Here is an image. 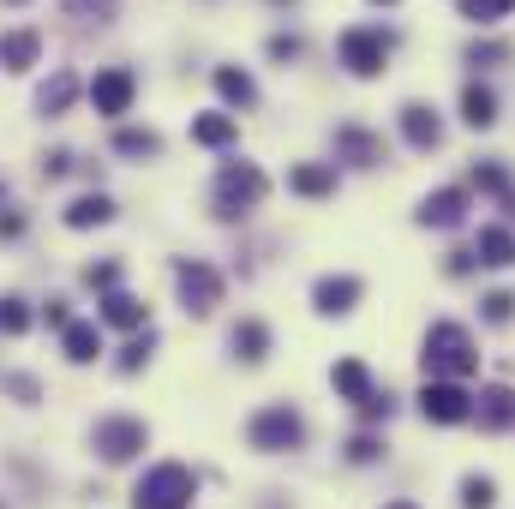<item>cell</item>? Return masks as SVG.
Segmentation results:
<instances>
[{
  "label": "cell",
  "instance_id": "6da1fadb",
  "mask_svg": "<svg viewBox=\"0 0 515 509\" xmlns=\"http://www.w3.org/2000/svg\"><path fill=\"white\" fill-rule=\"evenodd\" d=\"M426 384H456V378H468L474 366H480V354H474V336L462 330V324H432L426 330Z\"/></svg>",
  "mask_w": 515,
  "mask_h": 509
},
{
  "label": "cell",
  "instance_id": "7a4b0ae2",
  "mask_svg": "<svg viewBox=\"0 0 515 509\" xmlns=\"http://www.w3.org/2000/svg\"><path fill=\"white\" fill-rule=\"evenodd\" d=\"M192 498H198V474H192L186 462H156V468L138 480L132 509H186Z\"/></svg>",
  "mask_w": 515,
  "mask_h": 509
},
{
  "label": "cell",
  "instance_id": "3957f363",
  "mask_svg": "<svg viewBox=\"0 0 515 509\" xmlns=\"http://www.w3.org/2000/svg\"><path fill=\"white\" fill-rule=\"evenodd\" d=\"M246 438H252V450H300V444H306V420H300L288 402H276V408L252 414Z\"/></svg>",
  "mask_w": 515,
  "mask_h": 509
},
{
  "label": "cell",
  "instance_id": "277c9868",
  "mask_svg": "<svg viewBox=\"0 0 515 509\" xmlns=\"http://www.w3.org/2000/svg\"><path fill=\"white\" fill-rule=\"evenodd\" d=\"M264 198V174L252 168V162H228L222 174H216V210L222 216H240V210H252Z\"/></svg>",
  "mask_w": 515,
  "mask_h": 509
},
{
  "label": "cell",
  "instance_id": "5b68a950",
  "mask_svg": "<svg viewBox=\"0 0 515 509\" xmlns=\"http://www.w3.org/2000/svg\"><path fill=\"white\" fill-rule=\"evenodd\" d=\"M174 282H180V300H186L192 318H210V312L222 306V276H216L204 258H186V264L174 270Z\"/></svg>",
  "mask_w": 515,
  "mask_h": 509
},
{
  "label": "cell",
  "instance_id": "8992f818",
  "mask_svg": "<svg viewBox=\"0 0 515 509\" xmlns=\"http://www.w3.org/2000/svg\"><path fill=\"white\" fill-rule=\"evenodd\" d=\"M144 444H150V426H144V420H132V414L96 420V450H102V462H132Z\"/></svg>",
  "mask_w": 515,
  "mask_h": 509
},
{
  "label": "cell",
  "instance_id": "52a82bcc",
  "mask_svg": "<svg viewBox=\"0 0 515 509\" xmlns=\"http://www.w3.org/2000/svg\"><path fill=\"white\" fill-rule=\"evenodd\" d=\"M384 60H390V36H384V30L360 24V30H348V36H342V66H348L354 78L384 72Z\"/></svg>",
  "mask_w": 515,
  "mask_h": 509
},
{
  "label": "cell",
  "instance_id": "ba28073f",
  "mask_svg": "<svg viewBox=\"0 0 515 509\" xmlns=\"http://www.w3.org/2000/svg\"><path fill=\"white\" fill-rule=\"evenodd\" d=\"M420 414L432 426H462V420H474V396L462 384H426L420 390Z\"/></svg>",
  "mask_w": 515,
  "mask_h": 509
},
{
  "label": "cell",
  "instance_id": "9c48e42d",
  "mask_svg": "<svg viewBox=\"0 0 515 509\" xmlns=\"http://www.w3.org/2000/svg\"><path fill=\"white\" fill-rule=\"evenodd\" d=\"M132 96H138V78H132L126 66H108V72L90 78V102H96V114H108V120H120V114L132 108Z\"/></svg>",
  "mask_w": 515,
  "mask_h": 509
},
{
  "label": "cell",
  "instance_id": "30bf717a",
  "mask_svg": "<svg viewBox=\"0 0 515 509\" xmlns=\"http://www.w3.org/2000/svg\"><path fill=\"white\" fill-rule=\"evenodd\" d=\"M474 420H480L486 432H510L515 426V390L510 384H486V390L474 396Z\"/></svg>",
  "mask_w": 515,
  "mask_h": 509
},
{
  "label": "cell",
  "instance_id": "8fae6325",
  "mask_svg": "<svg viewBox=\"0 0 515 509\" xmlns=\"http://www.w3.org/2000/svg\"><path fill=\"white\" fill-rule=\"evenodd\" d=\"M354 300H360V276H318V288H312V306H318L324 318L354 312Z\"/></svg>",
  "mask_w": 515,
  "mask_h": 509
},
{
  "label": "cell",
  "instance_id": "7c38bea8",
  "mask_svg": "<svg viewBox=\"0 0 515 509\" xmlns=\"http://www.w3.org/2000/svg\"><path fill=\"white\" fill-rule=\"evenodd\" d=\"M402 138L420 144V150H432V144L444 138V120H438L426 102H408V108H402Z\"/></svg>",
  "mask_w": 515,
  "mask_h": 509
},
{
  "label": "cell",
  "instance_id": "4fadbf2b",
  "mask_svg": "<svg viewBox=\"0 0 515 509\" xmlns=\"http://www.w3.org/2000/svg\"><path fill=\"white\" fill-rule=\"evenodd\" d=\"M462 210H468V192L444 186V192H432V198L420 204V222H426V228H456V222H462Z\"/></svg>",
  "mask_w": 515,
  "mask_h": 509
},
{
  "label": "cell",
  "instance_id": "5bb4252c",
  "mask_svg": "<svg viewBox=\"0 0 515 509\" xmlns=\"http://www.w3.org/2000/svg\"><path fill=\"white\" fill-rule=\"evenodd\" d=\"M36 54H42V36H36V30H6V36H0V66H6V72L36 66Z\"/></svg>",
  "mask_w": 515,
  "mask_h": 509
},
{
  "label": "cell",
  "instance_id": "9a60e30c",
  "mask_svg": "<svg viewBox=\"0 0 515 509\" xmlns=\"http://www.w3.org/2000/svg\"><path fill=\"white\" fill-rule=\"evenodd\" d=\"M288 186H294L300 198H324V192H336V168H324V162H300V168H288Z\"/></svg>",
  "mask_w": 515,
  "mask_h": 509
},
{
  "label": "cell",
  "instance_id": "2e32d148",
  "mask_svg": "<svg viewBox=\"0 0 515 509\" xmlns=\"http://www.w3.org/2000/svg\"><path fill=\"white\" fill-rule=\"evenodd\" d=\"M102 222H114V204L102 192H84L66 204V228H102Z\"/></svg>",
  "mask_w": 515,
  "mask_h": 509
},
{
  "label": "cell",
  "instance_id": "e0dca14e",
  "mask_svg": "<svg viewBox=\"0 0 515 509\" xmlns=\"http://www.w3.org/2000/svg\"><path fill=\"white\" fill-rule=\"evenodd\" d=\"M102 324H114V330H144V300H132V294H102Z\"/></svg>",
  "mask_w": 515,
  "mask_h": 509
},
{
  "label": "cell",
  "instance_id": "ac0fdd59",
  "mask_svg": "<svg viewBox=\"0 0 515 509\" xmlns=\"http://www.w3.org/2000/svg\"><path fill=\"white\" fill-rule=\"evenodd\" d=\"M60 336H66L60 348H66V360H72V366H90V360L102 354V330H96V324H66Z\"/></svg>",
  "mask_w": 515,
  "mask_h": 509
},
{
  "label": "cell",
  "instance_id": "d6986e66",
  "mask_svg": "<svg viewBox=\"0 0 515 509\" xmlns=\"http://www.w3.org/2000/svg\"><path fill=\"white\" fill-rule=\"evenodd\" d=\"M474 258H480V264H492V270L515 264V234H510V228H480V246H474Z\"/></svg>",
  "mask_w": 515,
  "mask_h": 509
},
{
  "label": "cell",
  "instance_id": "ffe728a7",
  "mask_svg": "<svg viewBox=\"0 0 515 509\" xmlns=\"http://www.w3.org/2000/svg\"><path fill=\"white\" fill-rule=\"evenodd\" d=\"M234 114H198L192 120V144H204V150H222V144H234Z\"/></svg>",
  "mask_w": 515,
  "mask_h": 509
},
{
  "label": "cell",
  "instance_id": "44dd1931",
  "mask_svg": "<svg viewBox=\"0 0 515 509\" xmlns=\"http://www.w3.org/2000/svg\"><path fill=\"white\" fill-rule=\"evenodd\" d=\"M462 120H468V126H480V132H486V126H492V120H498V96H492V90H486V84H468V90H462Z\"/></svg>",
  "mask_w": 515,
  "mask_h": 509
},
{
  "label": "cell",
  "instance_id": "7402d4cb",
  "mask_svg": "<svg viewBox=\"0 0 515 509\" xmlns=\"http://www.w3.org/2000/svg\"><path fill=\"white\" fill-rule=\"evenodd\" d=\"M234 354H240V360H252V366H258V360H264V354H270V330H264V324H258V318H240V324H234Z\"/></svg>",
  "mask_w": 515,
  "mask_h": 509
},
{
  "label": "cell",
  "instance_id": "603a6c76",
  "mask_svg": "<svg viewBox=\"0 0 515 509\" xmlns=\"http://www.w3.org/2000/svg\"><path fill=\"white\" fill-rule=\"evenodd\" d=\"M330 384H336L348 402H366V396H372V372H366L360 360H342V366L330 372Z\"/></svg>",
  "mask_w": 515,
  "mask_h": 509
},
{
  "label": "cell",
  "instance_id": "cb8c5ba5",
  "mask_svg": "<svg viewBox=\"0 0 515 509\" xmlns=\"http://www.w3.org/2000/svg\"><path fill=\"white\" fill-rule=\"evenodd\" d=\"M72 96H78V78H72V72H54V78L42 84L36 108H42V114H66V102H72Z\"/></svg>",
  "mask_w": 515,
  "mask_h": 509
},
{
  "label": "cell",
  "instance_id": "d4e9b609",
  "mask_svg": "<svg viewBox=\"0 0 515 509\" xmlns=\"http://www.w3.org/2000/svg\"><path fill=\"white\" fill-rule=\"evenodd\" d=\"M216 90H222V102H240V108H246V102L258 96L252 72H240V66H222V72H216Z\"/></svg>",
  "mask_w": 515,
  "mask_h": 509
},
{
  "label": "cell",
  "instance_id": "484cf974",
  "mask_svg": "<svg viewBox=\"0 0 515 509\" xmlns=\"http://www.w3.org/2000/svg\"><path fill=\"white\" fill-rule=\"evenodd\" d=\"M114 150H120V156H156L162 138H156L150 126H120V132H114Z\"/></svg>",
  "mask_w": 515,
  "mask_h": 509
},
{
  "label": "cell",
  "instance_id": "4316f807",
  "mask_svg": "<svg viewBox=\"0 0 515 509\" xmlns=\"http://www.w3.org/2000/svg\"><path fill=\"white\" fill-rule=\"evenodd\" d=\"M336 144H342L354 162H384V144H378L372 132H360V126H342V132H336Z\"/></svg>",
  "mask_w": 515,
  "mask_h": 509
},
{
  "label": "cell",
  "instance_id": "83f0119b",
  "mask_svg": "<svg viewBox=\"0 0 515 509\" xmlns=\"http://www.w3.org/2000/svg\"><path fill=\"white\" fill-rule=\"evenodd\" d=\"M492 498H498V486L486 474H468L462 480V509H492Z\"/></svg>",
  "mask_w": 515,
  "mask_h": 509
},
{
  "label": "cell",
  "instance_id": "f1b7e54d",
  "mask_svg": "<svg viewBox=\"0 0 515 509\" xmlns=\"http://www.w3.org/2000/svg\"><path fill=\"white\" fill-rule=\"evenodd\" d=\"M24 330H30V306L6 294V300H0V336H24Z\"/></svg>",
  "mask_w": 515,
  "mask_h": 509
},
{
  "label": "cell",
  "instance_id": "f546056e",
  "mask_svg": "<svg viewBox=\"0 0 515 509\" xmlns=\"http://www.w3.org/2000/svg\"><path fill=\"white\" fill-rule=\"evenodd\" d=\"M474 186H480V192H504V198L515 192V186H510V168H504V162H480V168H474Z\"/></svg>",
  "mask_w": 515,
  "mask_h": 509
},
{
  "label": "cell",
  "instance_id": "4dcf8cb0",
  "mask_svg": "<svg viewBox=\"0 0 515 509\" xmlns=\"http://www.w3.org/2000/svg\"><path fill=\"white\" fill-rule=\"evenodd\" d=\"M150 348H156V336H150V330H144V336H132V342L120 348V372H138V366L150 360Z\"/></svg>",
  "mask_w": 515,
  "mask_h": 509
},
{
  "label": "cell",
  "instance_id": "1f68e13d",
  "mask_svg": "<svg viewBox=\"0 0 515 509\" xmlns=\"http://www.w3.org/2000/svg\"><path fill=\"white\" fill-rule=\"evenodd\" d=\"M0 390H12L18 402H42V384H36L30 372H6V378H0Z\"/></svg>",
  "mask_w": 515,
  "mask_h": 509
},
{
  "label": "cell",
  "instance_id": "d6a6232c",
  "mask_svg": "<svg viewBox=\"0 0 515 509\" xmlns=\"http://www.w3.org/2000/svg\"><path fill=\"white\" fill-rule=\"evenodd\" d=\"M510 6H515V0H462V12H468V18H480V24H492V18H504Z\"/></svg>",
  "mask_w": 515,
  "mask_h": 509
},
{
  "label": "cell",
  "instance_id": "836d02e7",
  "mask_svg": "<svg viewBox=\"0 0 515 509\" xmlns=\"http://www.w3.org/2000/svg\"><path fill=\"white\" fill-rule=\"evenodd\" d=\"M486 318H492V324H510V318H515V294H510V288L486 294Z\"/></svg>",
  "mask_w": 515,
  "mask_h": 509
},
{
  "label": "cell",
  "instance_id": "e575fe53",
  "mask_svg": "<svg viewBox=\"0 0 515 509\" xmlns=\"http://www.w3.org/2000/svg\"><path fill=\"white\" fill-rule=\"evenodd\" d=\"M84 282H90V288H102V294H114V282H120V264H90V270H84Z\"/></svg>",
  "mask_w": 515,
  "mask_h": 509
},
{
  "label": "cell",
  "instance_id": "d590c367",
  "mask_svg": "<svg viewBox=\"0 0 515 509\" xmlns=\"http://www.w3.org/2000/svg\"><path fill=\"white\" fill-rule=\"evenodd\" d=\"M378 456H384V450H378V438H366V432L348 444V462H378Z\"/></svg>",
  "mask_w": 515,
  "mask_h": 509
},
{
  "label": "cell",
  "instance_id": "8d00e7d4",
  "mask_svg": "<svg viewBox=\"0 0 515 509\" xmlns=\"http://www.w3.org/2000/svg\"><path fill=\"white\" fill-rule=\"evenodd\" d=\"M390 408H396V402H390V396H378V390L360 402V414H366V420H390Z\"/></svg>",
  "mask_w": 515,
  "mask_h": 509
},
{
  "label": "cell",
  "instance_id": "74e56055",
  "mask_svg": "<svg viewBox=\"0 0 515 509\" xmlns=\"http://www.w3.org/2000/svg\"><path fill=\"white\" fill-rule=\"evenodd\" d=\"M504 54H510L504 42H474V48H468V60H474V66H480V60H504Z\"/></svg>",
  "mask_w": 515,
  "mask_h": 509
},
{
  "label": "cell",
  "instance_id": "f35d334b",
  "mask_svg": "<svg viewBox=\"0 0 515 509\" xmlns=\"http://www.w3.org/2000/svg\"><path fill=\"white\" fill-rule=\"evenodd\" d=\"M270 54H276V60H294V54H300V36H270Z\"/></svg>",
  "mask_w": 515,
  "mask_h": 509
},
{
  "label": "cell",
  "instance_id": "ab89813d",
  "mask_svg": "<svg viewBox=\"0 0 515 509\" xmlns=\"http://www.w3.org/2000/svg\"><path fill=\"white\" fill-rule=\"evenodd\" d=\"M66 168H72V156H66V150H54V156H48V162H42V174H48V180H60V174H66Z\"/></svg>",
  "mask_w": 515,
  "mask_h": 509
},
{
  "label": "cell",
  "instance_id": "60d3db41",
  "mask_svg": "<svg viewBox=\"0 0 515 509\" xmlns=\"http://www.w3.org/2000/svg\"><path fill=\"white\" fill-rule=\"evenodd\" d=\"M42 318H48V330H66V324H72V318H66V300H48Z\"/></svg>",
  "mask_w": 515,
  "mask_h": 509
},
{
  "label": "cell",
  "instance_id": "b9f144b4",
  "mask_svg": "<svg viewBox=\"0 0 515 509\" xmlns=\"http://www.w3.org/2000/svg\"><path fill=\"white\" fill-rule=\"evenodd\" d=\"M18 234H24V216H18V210H6V216H0V240H18Z\"/></svg>",
  "mask_w": 515,
  "mask_h": 509
},
{
  "label": "cell",
  "instance_id": "7bdbcfd3",
  "mask_svg": "<svg viewBox=\"0 0 515 509\" xmlns=\"http://www.w3.org/2000/svg\"><path fill=\"white\" fill-rule=\"evenodd\" d=\"M72 12H108V0H66Z\"/></svg>",
  "mask_w": 515,
  "mask_h": 509
},
{
  "label": "cell",
  "instance_id": "ee69618b",
  "mask_svg": "<svg viewBox=\"0 0 515 509\" xmlns=\"http://www.w3.org/2000/svg\"><path fill=\"white\" fill-rule=\"evenodd\" d=\"M384 509H420V504L414 498H396V504H384Z\"/></svg>",
  "mask_w": 515,
  "mask_h": 509
},
{
  "label": "cell",
  "instance_id": "f6af8a7d",
  "mask_svg": "<svg viewBox=\"0 0 515 509\" xmlns=\"http://www.w3.org/2000/svg\"><path fill=\"white\" fill-rule=\"evenodd\" d=\"M6 6H24V0H6Z\"/></svg>",
  "mask_w": 515,
  "mask_h": 509
}]
</instances>
